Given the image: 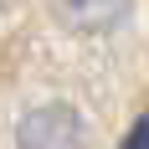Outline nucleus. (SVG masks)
Returning <instances> with one entry per match:
<instances>
[{"label":"nucleus","mask_w":149,"mask_h":149,"mask_svg":"<svg viewBox=\"0 0 149 149\" xmlns=\"http://www.w3.org/2000/svg\"><path fill=\"white\" fill-rule=\"evenodd\" d=\"M5 5H10V0H0V10H5Z\"/></svg>","instance_id":"4"},{"label":"nucleus","mask_w":149,"mask_h":149,"mask_svg":"<svg viewBox=\"0 0 149 149\" xmlns=\"http://www.w3.org/2000/svg\"><path fill=\"white\" fill-rule=\"evenodd\" d=\"M123 149H149V113H144V118L134 123V129H129V139H123Z\"/></svg>","instance_id":"3"},{"label":"nucleus","mask_w":149,"mask_h":149,"mask_svg":"<svg viewBox=\"0 0 149 149\" xmlns=\"http://www.w3.org/2000/svg\"><path fill=\"white\" fill-rule=\"evenodd\" d=\"M134 0H62V15L72 31H113Z\"/></svg>","instance_id":"2"},{"label":"nucleus","mask_w":149,"mask_h":149,"mask_svg":"<svg viewBox=\"0 0 149 149\" xmlns=\"http://www.w3.org/2000/svg\"><path fill=\"white\" fill-rule=\"evenodd\" d=\"M15 144L21 149H82V118L67 103H41L21 118Z\"/></svg>","instance_id":"1"}]
</instances>
